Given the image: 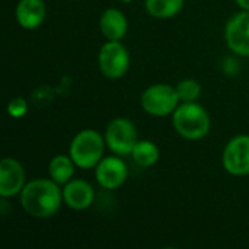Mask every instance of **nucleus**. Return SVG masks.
<instances>
[{
  "instance_id": "f257e3e1",
  "label": "nucleus",
  "mask_w": 249,
  "mask_h": 249,
  "mask_svg": "<svg viewBox=\"0 0 249 249\" xmlns=\"http://www.w3.org/2000/svg\"><path fill=\"white\" fill-rule=\"evenodd\" d=\"M19 203L26 214L35 219H48L57 214L63 201V190L51 178H36L25 184Z\"/></svg>"
},
{
  "instance_id": "f03ea898",
  "label": "nucleus",
  "mask_w": 249,
  "mask_h": 249,
  "mask_svg": "<svg viewBox=\"0 0 249 249\" xmlns=\"http://www.w3.org/2000/svg\"><path fill=\"white\" fill-rule=\"evenodd\" d=\"M172 125L181 137L196 142L210 133L212 118L198 102H181L172 114Z\"/></svg>"
},
{
  "instance_id": "7ed1b4c3",
  "label": "nucleus",
  "mask_w": 249,
  "mask_h": 249,
  "mask_svg": "<svg viewBox=\"0 0 249 249\" xmlns=\"http://www.w3.org/2000/svg\"><path fill=\"white\" fill-rule=\"evenodd\" d=\"M105 136H102L98 130L85 128L79 131L69 146V155L77 168L89 171L95 169L96 165L105 156Z\"/></svg>"
},
{
  "instance_id": "20e7f679",
  "label": "nucleus",
  "mask_w": 249,
  "mask_h": 249,
  "mask_svg": "<svg viewBox=\"0 0 249 249\" xmlns=\"http://www.w3.org/2000/svg\"><path fill=\"white\" fill-rule=\"evenodd\" d=\"M140 104L144 112L149 115L166 117L174 114V111L181 104V99L175 86L168 83H155L143 90Z\"/></svg>"
},
{
  "instance_id": "39448f33",
  "label": "nucleus",
  "mask_w": 249,
  "mask_h": 249,
  "mask_svg": "<svg viewBox=\"0 0 249 249\" xmlns=\"http://www.w3.org/2000/svg\"><path fill=\"white\" fill-rule=\"evenodd\" d=\"M107 147L118 156L131 155L136 143L139 142L137 128L131 120L125 117H117L111 120L105 130Z\"/></svg>"
},
{
  "instance_id": "423d86ee",
  "label": "nucleus",
  "mask_w": 249,
  "mask_h": 249,
  "mask_svg": "<svg viewBox=\"0 0 249 249\" xmlns=\"http://www.w3.org/2000/svg\"><path fill=\"white\" fill-rule=\"evenodd\" d=\"M98 66L105 77L121 79L130 70V53L121 41H107L99 50Z\"/></svg>"
},
{
  "instance_id": "0eeeda50",
  "label": "nucleus",
  "mask_w": 249,
  "mask_h": 249,
  "mask_svg": "<svg viewBox=\"0 0 249 249\" xmlns=\"http://www.w3.org/2000/svg\"><path fill=\"white\" fill-rule=\"evenodd\" d=\"M225 171L233 177L249 175V136L239 134L231 139L222 153Z\"/></svg>"
},
{
  "instance_id": "6e6552de",
  "label": "nucleus",
  "mask_w": 249,
  "mask_h": 249,
  "mask_svg": "<svg viewBox=\"0 0 249 249\" xmlns=\"http://www.w3.org/2000/svg\"><path fill=\"white\" fill-rule=\"evenodd\" d=\"M128 178L127 163L123 160V156L114 155L104 156V159L95 168V179L104 190H117Z\"/></svg>"
},
{
  "instance_id": "1a4fd4ad",
  "label": "nucleus",
  "mask_w": 249,
  "mask_h": 249,
  "mask_svg": "<svg viewBox=\"0 0 249 249\" xmlns=\"http://www.w3.org/2000/svg\"><path fill=\"white\" fill-rule=\"evenodd\" d=\"M225 39L233 54L249 57V10H241L228 20Z\"/></svg>"
},
{
  "instance_id": "9d476101",
  "label": "nucleus",
  "mask_w": 249,
  "mask_h": 249,
  "mask_svg": "<svg viewBox=\"0 0 249 249\" xmlns=\"http://www.w3.org/2000/svg\"><path fill=\"white\" fill-rule=\"evenodd\" d=\"M26 184V174L23 165L13 158H3L0 160V197L10 198L19 196Z\"/></svg>"
},
{
  "instance_id": "9b49d317",
  "label": "nucleus",
  "mask_w": 249,
  "mask_h": 249,
  "mask_svg": "<svg viewBox=\"0 0 249 249\" xmlns=\"http://www.w3.org/2000/svg\"><path fill=\"white\" fill-rule=\"evenodd\" d=\"M63 201L69 209L74 212H83L93 204L95 190L85 179H71L63 185Z\"/></svg>"
},
{
  "instance_id": "f8f14e48",
  "label": "nucleus",
  "mask_w": 249,
  "mask_h": 249,
  "mask_svg": "<svg viewBox=\"0 0 249 249\" xmlns=\"http://www.w3.org/2000/svg\"><path fill=\"white\" fill-rule=\"evenodd\" d=\"M15 15L20 28L34 31L44 23L47 18V4L44 0H19Z\"/></svg>"
},
{
  "instance_id": "ddd939ff",
  "label": "nucleus",
  "mask_w": 249,
  "mask_h": 249,
  "mask_svg": "<svg viewBox=\"0 0 249 249\" xmlns=\"http://www.w3.org/2000/svg\"><path fill=\"white\" fill-rule=\"evenodd\" d=\"M99 29L107 41H121L128 31V20L117 7L105 9L99 18Z\"/></svg>"
},
{
  "instance_id": "4468645a",
  "label": "nucleus",
  "mask_w": 249,
  "mask_h": 249,
  "mask_svg": "<svg viewBox=\"0 0 249 249\" xmlns=\"http://www.w3.org/2000/svg\"><path fill=\"white\" fill-rule=\"evenodd\" d=\"M76 168L77 166L70 155H57L50 160L48 174L50 178L55 181L58 185H66L69 181L73 179Z\"/></svg>"
},
{
  "instance_id": "2eb2a0df",
  "label": "nucleus",
  "mask_w": 249,
  "mask_h": 249,
  "mask_svg": "<svg viewBox=\"0 0 249 249\" xmlns=\"http://www.w3.org/2000/svg\"><path fill=\"white\" fill-rule=\"evenodd\" d=\"M134 163L140 168H152L160 158L159 147L150 140H139L130 155Z\"/></svg>"
},
{
  "instance_id": "dca6fc26",
  "label": "nucleus",
  "mask_w": 249,
  "mask_h": 249,
  "mask_svg": "<svg viewBox=\"0 0 249 249\" xmlns=\"http://www.w3.org/2000/svg\"><path fill=\"white\" fill-rule=\"evenodd\" d=\"M184 3L185 0H144V7L156 19H171L182 10Z\"/></svg>"
},
{
  "instance_id": "f3484780",
  "label": "nucleus",
  "mask_w": 249,
  "mask_h": 249,
  "mask_svg": "<svg viewBox=\"0 0 249 249\" xmlns=\"http://www.w3.org/2000/svg\"><path fill=\"white\" fill-rule=\"evenodd\" d=\"M181 102H197L201 95V85L194 79H184L175 86Z\"/></svg>"
},
{
  "instance_id": "a211bd4d",
  "label": "nucleus",
  "mask_w": 249,
  "mask_h": 249,
  "mask_svg": "<svg viewBox=\"0 0 249 249\" xmlns=\"http://www.w3.org/2000/svg\"><path fill=\"white\" fill-rule=\"evenodd\" d=\"M26 112H28V102L20 96L13 98L7 104V114L12 118H22L23 115H26Z\"/></svg>"
},
{
  "instance_id": "6ab92c4d",
  "label": "nucleus",
  "mask_w": 249,
  "mask_h": 249,
  "mask_svg": "<svg viewBox=\"0 0 249 249\" xmlns=\"http://www.w3.org/2000/svg\"><path fill=\"white\" fill-rule=\"evenodd\" d=\"M241 10H249V0H235Z\"/></svg>"
},
{
  "instance_id": "aec40b11",
  "label": "nucleus",
  "mask_w": 249,
  "mask_h": 249,
  "mask_svg": "<svg viewBox=\"0 0 249 249\" xmlns=\"http://www.w3.org/2000/svg\"><path fill=\"white\" fill-rule=\"evenodd\" d=\"M121 3H131V1H134V0H120Z\"/></svg>"
}]
</instances>
